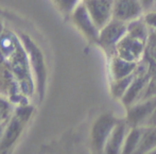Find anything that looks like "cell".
<instances>
[{
  "label": "cell",
  "mask_w": 156,
  "mask_h": 154,
  "mask_svg": "<svg viewBox=\"0 0 156 154\" xmlns=\"http://www.w3.org/2000/svg\"><path fill=\"white\" fill-rule=\"evenodd\" d=\"M119 120V118L111 113L101 114L96 118L90 130V142L96 152L103 153L107 139Z\"/></svg>",
  "instance_id": "6da1fadb"
},
{
  "label": "cell",
  "mask_w": 156,
  "mask_h": 154,
  "mask_svg": "<svg viewBox=\"0 0 156 154\" xmlns=\"http://www.w3.org/2000/svg\"><path fill=\"white\" fill-rule=\"evenodd\" d=\"M127 23L113 18L100 29L98 37V44L108 56H113L119 41L126 35Z\"/></svg>",
  "instance_id": "7a4b0ae2"
},
{
  "label": "cell",
  "mask_w": 156,
  "mask_h": 154,
  "mask_svg": "<svg viewBox=\"0 0 156 154\" xmlns=\"http://www.w3.org/2000/svg\"><path fill=\"white\" fill-rule=\"evenodd\" d=\"M19 37H20V41L23 43V46L26 50V53H27L30 68H31V70L33 69L35 76H36L37 87H38L39 94L43 95L46 81V66L43 53H41V49L37 47L36 44L28 35L20 34Z\"/></svg>",
  "instance_id": "3957f363"
},
{
  "label": "cell",
  "mask_w": 156,
  "mask_h": 154,
  "mask_svg": "<svg viewBox=\"0 0 156 154\" xmlns=\"http://www.w3.org/2000/svg\"><path fill=\"white\" fill-rule=\"evenodd\" d=\"M156 107V97L144 98L137 101L134 104L125 107L124 120L129 124V127H146Z\"/></svg>",
  "instance_id": "277c9868"
},
{
  "label": "cell",
  "mask_w": 156,
  "mask_h": 154,
  "mask_svg": "<svg viewBox=\"0 0 156 154\" xmlns=\"http://www.w3.org/2000/svg\"><path fill=\"white\" fill-rule=\"evenodd\" d=\"M70 18H71V21L73 23V25L78 28V30L89 41L97 44L100 29L94 23V19L91 18L84 2L82 1L74 9L73 12L70 14Z\"/></svg>",
  "instance_id": "5b68a950"
},
{
  "label": "cell",
  "mask_w": 156,
  "mask_h": 154,
  "mask_svg": "<svg viewBox=\"0 0 156 154\" xmlns=\"http://www.w3.org/2000/svg\"><path fill=\"white\" fill-rule=\"evenodd\" d=\"M115 54L127 61L140 63L147 56V41L135 38L126 33L116 47Z\"/></svg>",
  "instance_id": "8992f818"
},
{
  "label": "cell",
  "mask_w": 156,
  "mask_h": 154,
  "mask_svg": "<svg viewBox=\"0 0 156 154\" xmlns=\"http://www.w3.org/2000/svg\"><path fill=\"white\" fill-rule=\"evenodd\" d=\"M99 29L114 18V0H83Z\"/></svg>",
  "instance_id": "52a82bcc"
},
{
  "label": "cell",
  "mask_w": 156,
  "mask_h": 154,
  "mask_svg": "<svg viewBox=\"0 0 156 154\" xmlns=\"http://www.w3.org/2000/svg\"><path fill=\"white\" fill-rule=\"evenodd\" d=\"M144 8L140 0H114V18L129 23L142 17Z\"/></svg>",
  "instance_id": "ba28073f"
},
{
  "label": "cell",
  "mask_w": 156,
  "mask_h": 154,
  "mask_svg": "<svg viewBox=\"0 0 156 154\" xmlns=\"http://www.w3.org/2000/svg\"><path fill=\"white\" fill-rule=\"evenodd\" d=\"M129 130V127L126 121L124 119H120L107 139L103 154H121Z\"/></svg>",
  "instance_id": "9c48e42d"
},
{
  "label": "cell",
  "mask_w": 156,
  "mask_h": 154,
  "mask_svg": "<svg viewBox=\"0 0 156 154\" xmlns=\"http://www.w3.org/2000/svg\"><path fill=\"white\" fill-rule=\"evenodd\" d=\"M139 63L127 61L118 56H111L109 62V72H111L112 80H118V79L125 78L131 76L136 71Z\"/></svg>",
  "instance_id": "30bf717a"
},
{
  "label": "cell",
  "mask_w": 156,
  "mask_h": 154,
  "mask_svg": "<svg viewBox=\"0 0 156 154\" xmlns=\"http://www.w3.org/2000/svg\"><path fill=\"white\" fill-rule=\"evenodd\" d=\"M156 148V127H144L141 139L134 154H149Z\"/></svg>",
  "instance_id": "8fae6325"
},
{
  "label": "cell",
  "mask_w": 156,
  "mask_h": 154,
  "mask_svg": "<svg viewBox=\"0 0 156 154\" xmlns=\"http://www.w3.org/2000/svg\"><path fill=\"white\" fill-rule=\"evenodd\" d=\"M144 129V127H129L126 137H125L121 154H134L136 149H137L140 139H141Z\"/></svg>",
  "instance_id": "7c38bea8"
},
{
  "label": "cell",
  "mask_w": 156,
  "mask_h": 154,
  "mask_svg": "<svg viewBox=\"0 0 156 154\" xmlns=\"http://www.w3.org/2000/svg\"><path fill=\"white\" fill-rule=\"evenodd\" d=\"M149 33H150V29L146 25L142 17L127 23V34L135 37V38L147 41L149 37Z\"/></svg>",
  "instance_id": "4fadbf2b"
},
{
  "label": "cell",
  "mask_w": 156,
  "mask_h": 154,
  "mask_svg": "<svg viewBox=\"0 0 156 154\" xmlns=\"http://www.w3.org/2000/svg\"><path fill=\"white\" fill-rule=\"evenodd\" d=\"M135 72L133 74H131V76L125 77V78L118 79V80H112L111 91L114 98L121 101V99L123 98L126 91H129V86H131L132 81H133L134 77H135Z\"/></svg>",
  "instance_id": "5bb4252c"
},
{
  "label": "cell",
  "mask_w": 156,
  "mask_h": 154,
  "mask_svg": "<svg viewBox=\"0 0 156 154\" xmlns=\"http://www.w3.org/2000/svg\"><path fill=\"white\" fill-rule=\"evenodd\" d=\"M55 4V6L58 9L60 12H62L64 15L70 16L74 9L83 1V0H52Z\"/></svg>",
  "instance_id": "9a60e30c"
},
{
  "label": "cell",
  "mask_w": 156,
  "mask_h": 154,
  "mask_svg": "<svg viewBox=\"0 0 156 154\" xmlns=\"http://www.w3.org/2000/svg\"><path fill=\"white\" fill-rule=\"evenodd\" d=\"M142 19L150 30H156V6L154 9L148 10L144 13Z\"/></svg>",
  "instance_id": "2e32d148"
},
{
  "label": "cell",
  "mask_w": 156,
  "mask_h": 154,
  "mask_svg": "<svg viewBox=\"0 0 156 154\" xmlns=\"http://www.w3.org/2000/svg\"><path fill=\"white\" fill-rule=\"evenodd\" d=\"M144 8V12L151 9H154L156 6V0H140Z\"/></svg>",
  "instance_id": "e0dca14e"
},
{
  "label": "cell",
  "mask_w": 156,
  "mask_h": 154,
  "mask_svg": "<svg viewBox=\"0 0 156 154\" xmlns=\"http://www.w3.org/2000/svg\"><path fill=\"white\" fill-rule=\"evenodd\" d=\"M146 127H156V107H155L154 112H153L152 116H151L150 119H149V121L147 122Z\"/></svg>",
  "instance_id": "ac0fdd59"
},
{
  "label": "cell",
  "mask_w": 156,
  "mask_h": 154,
  "mask_svg": "<svg viewBox=\"0 0 156 154\" xmlns=\"http://www.w3.org/2000/svg\"><path fill=\"white\" fill-rule=\"evenodd\" d=\"M149 154H156V148L154 149V150L152 151V152H150V153H149Z\"/></svg>",
  "instance_id": "d6986e66"
}]
</instances>
